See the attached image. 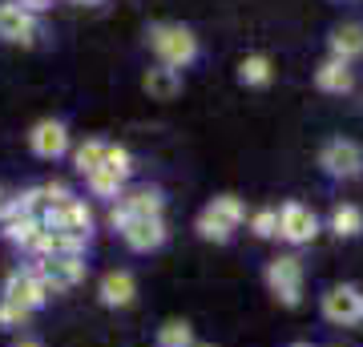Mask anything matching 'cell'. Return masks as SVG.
<instances>
[{
	"instance_id": "obj_1",
	"label": "cell",
	"mask_w": 363,
	"mask_h": 347,
	"mask_svg": "<svg viewBox=\"0 0 363 347\" xmlns=\"http://www.w3.org/2000/svg\"><path fill=\"white\" fill-rule=\"evenodd\" d=\"M150 49H154V57L162 65L186 69L198 57V40L190 28H182V25H154L150 28Z\"/></svg>"
},
{
	"instance_id": "obj_2",
	"label": "cell",
	"mask_w": 363,
	"mask_h": 347,
	"mask_svg": "<svg viewBox=\"0 0 363 347\" xmlns=\"http://www.w3.org/2000/svg\"><path fill=\"white\" fill-rule=\"evenodd\" d=\"M267 287L274 291L279 303L286 307H298L303 303V263L295 255H279L267 263Z\"/></svg>"
},
{
	"instance_id": "obj_3",
	"label": "cell",
	"mask_w": 363,
	"mask_h": 347,
	"mask_svg": "<svg viewBox=\"0 0 363 347\" xmlns=\"http://www.w3.org/2000/svg\"><path fill=\"white\" fill-rule=\"evenodd\" d=\"M319 166L331 174V178H359L363 174V145L351 142V138H331L319 154Z\"/></svg>"
},
{
	"instance_id": "obj_4",
	"label": "cell",
	"mask_w": 363,
	"mask_h": 347,
	"mask_svg": "<svg viewBox=\"0 0 363 347\" xmlns=\"http://www.w3.org/2000/svg\"><path fill=\"white\" fill-rule=\"evenodd\" d=\"M133 219H162V194L150 190V186L121 194V198H117V206L109 210V222L121 231V226H125V222H133Z\"/></svg>"
},
{
	"instance_id": "obj_5",
	"label": "cell",
	"mask_w": 363,
	"mask_h": 347,
	"mask_svg": "<svg viewBox=\"0 0 363 347\" xmlns=\"http://www.w3.org/2000/svg\"><path fill=\"white\" fill-rule=\"evenodd\" d=\"M315 234H319V219H315L303 202H286L283 210H279V238L303 246V243H311Z\"/></svg>"
},
{
	"instance_id": "obj_6",
	"label": "cell",
	"mask_w": 363,
	"mask_h": 347,
	"mask_svg": "<svg viewBox=\"0 0 363 347\" xmlns=\"http://www.w3.org/2000/svg\"><path fill=\"white\" fill-rule=\"evenodd\" d=\"M0 37H4V40H13V45H33V40L40 37L37 16L28 13V9H21L16 0L0 4Z\"/></svg>"
},
{
	"instance_id": "obj_7",
	"label": "cell",
	"mask_w": 363,
	"mask_h": 347,
	"mask_svg": "<svg viewBox=\"0 0 363 347\" xmlns=\"http://www.w3.org/2000/svg\"><path fill=\"white\" fill-rule=\"evenodd\" d=\"M359 299H363V291H355V287H331V291L323 295V315H327V323H339V327L359 323V319H363Z\"/></svg>"
},
{
	"instance_id": "obj_8",
	"label": "cell",
	"mask_w": 363,
	"mask_h": 347,
	"mask_svg": "<svg viewBox=\"0 0 363 347\" xmlns=\"http://www.w3.org/2000/svg\"><path fill=\"white\" fill-rule=\"evenodd\" d=\"M121 238L133 250H157V246L166 243V226H162V219H133L121 226Z\"/></svg>"
},
{
	"instance_id": "obj_9",
	"label": "cell",
	"mask_w": 363,
	"mask_h": 347,
	"mask_svg": "<svg viewBox=\"0 0 363 347\" xmlns=\"http://www.w3.org/2000/svg\"><path fill=\"white\" fill-rule=\"evenodd\" d=\"M28 142H33V154L61 158V154H65V145H69V133H65L61 121H40V126L28 133Z\"/></svg>"
},
{
	"instance_id": "obj_10",
	"label": "cell",
	"mask_w": 363,
	"mask_h": 347,
	"mask_svg": "<svg viewBox=\"0 0 363 347\" xmlns=\"http://www.w3.org/2000/svg\"><path fill=\"white\" fill-rule=\"evenodd\" d=\"M331 57L343 65H351L355 57H363V25H339L335 33H331Z\"/></svg>"
},
{
	"instance_id": "obj_11",
	"label": "cell",
	"mask_w": 363,
	"mask_h": 347,
	"mask_svg": "<svg viewBox=\"0 0 363 347\" xmlns=\"http://www.w3.org/2000/svg\"><path fill=\"white\" fill-rule=\"evenodd\" d=\"M315 85L323 93H351V85H355V77H351V65L343 61H323L319 69H315Z\"/></svg>"
},
{
	"instance_id": "obj_12",
	"label": "cell",
	"mask_w": 363,
	"mask_h": 347,
	"mask_svg": "<svg viewBox=\"0 0 363 347\" xmlns=\"http://www.w3.org/2000/svg\"><path fill=\"white\" fill-rule=\"evenodd\" d=\"M101 299L109 307H130L133 303V275L130 270H109L101 279Z\"/></svg>"
},
{
	"instance_id": "obj_13",
	"label": "cell",
	"mask_w": 363,
	"mask_h": 347,
	"mask_svg": "<svg viewBox=\"0 0 363 347\" xmlns=\"http://www.w3.org/2000/svg\"><path fill=\"white\" fill-rule=\"evenodd\" d=\"M331 231L339 234V238H355V234H363V210L351 202H339L335 210H331Z\"/></svg>"
},
{
	"instance_id": "obj_14",
	"label": "cell",
	"mask_w": 363,
	"mask_h": 347,
	"mask_svg": "<svg viewBox=\"0 0 363 347\" xmlns=\"http://www.w3.org/2000/svg\"><path fill=\"white\" fill-rule=\"evenodd\" d=\"M145 89L154 93V97H174V93L182 89L178 69H169V65H157V69H150V73H145Z\"/></svg>"
},
{
	"instance_id": "obj_15",
	"label": "cell",
	"mask_w": 363,
	"mask_h": 347,
	"mask_svg": "<svg viewBox=\"0 0 363 347\" xmlns=\"http://www.w3.org/2000/svg\"><path fill=\"white\" fill-rule=\"evenodd\" d=\"M206 210H210V214H214V219H222V222H226L230 231H238V226L247 222V206L238 202L234 194H222V198H214V202H210Z\"/></svg>"
},
{
	"instance_id": "obj_16",
	"label": "cell",
	"mask_w": 363,
	"mask_h": 347,
	"mask_svg": "<svg viewBox=\"0 0 363 347\" xmlns=\"http://www.w3.org/2000/svg\"><path fill=\"white\" fill-rule=\"evenodd\" d=\"M85 178H89V190L97 194V198H121V186H125V178H121L117 170L97 166L93 174H85Z\"/></svg>"
},
{
	"instance_id": "obj_17",
	"label": "cell",
	"mask_w": 363,
	"mask_h": 347,
	"mask_svg": "<svg viewBox=\"0 0 363 347\" xmlns=\"http://www.w3.org/2000/svg\"><path fill=\"white\" fill-rule=\"evenodd\" d=\"M157 347H194V331H190V323L169 319L166 327L157 331Z\"/></svg>"
},
{
	"instance_id": "obj_18",
	"label": "cell",
	"mask_w": 363,
	"mask_h": 347,
	"mask_svg": "<svg viewBox=\"0 0 363 347\" xmlns=\"http://www.w3.org/2000/svg\"><path fill=\"white\" fill-rule=\"evenodd\" d=\"M238 81L242 85H267L271 81V61L267 57H247V61L238 65Z\"/></svg>"
},
{
	"instance_id": "obj_19",
	"label": "cell",
	"mask_w": 363,
	"mask_h": 347,
	"mask_svg": "<svg viewBox=\"0 0 363 347\" xmlns=\"http://www.w3.org/2000/svg\"><path fill=\"white\" fill-rule=\"evenodd\" d=\"M198 234H202V238H210V243H226L234 231L222 219H214L210 210H202V214H198Z\"/></svg>"
},
{
	"instance_id": "obj_20",
	"label": "cell",
	"mask_w": 363,
	"mask_h": 347,
	"mask_svg": "<svg viewBox=\"0 0 363 347\" xmlns=\"http://www.w3.org/2000/svg\"><path fill=\"white\" fill-rule=\"evenodd\" d=\"M37 234H40V222L28 214V219H13L9 222V238L13 243H25V246H33L37 243Z\"/></svg>"
},
{
	"instance_id": "obj_21",
	"label": "cell",
	"mask_w": 363,
	"mask_h": 347,
	"mask_svg": "<svg viewBox=\"0 0 363 347\" xmlns=\"http://www.w3.org/2000/svg\"><path fill=\"white\" fill-rule=\"evenodd\" d=\"M101 162H105V142H85L77 150V170L81 174H93Z\"/></svg>"
},
{
	"instance_id": "obj_22",
	"label": "cell",
	"mask_w": 363,
	"mask_h": 347,
	"mask_svg": "<svg viewBox=\"0 0 363 347\" xmlns=\"http://www.w3.org/2000/svg\"><path fill=\"white\" fill-rule=\"evenodd\" d=\"M250 231L259 234V238H274V234H279V210H259V214L250 219Z\"/></svg>"
},
{
	"instance_id": "obj_23",
	"label": "cell",
	"mask_w": 363,
	"mask_h": 347,
	"mask_svg": "<svg viewBox=\"0 0 363 347\" xmlns=\"http://www.w3.org/2000/svg\"><path fill=\"white\" fill-rule=\"evenodd\" d=\"M101 166H109V170H117V174H121V178H130V154H125V150H121V145H105V162Z\"/></svg>"
},
{
	"instance_id": "obj_24",
	"label": "cell",
	"mask_w": 363,
	"mask_h": 347,
	"mask_svg": "<svg viewBox=\"0 0 363 347\" xmlns=\"http://www.w3.org/2000/svg\"><path fill=\"white\" fill-rule=\"evenodd\" d=\"M28 315V307H21V303H13V299H4V307H0V319L4 323H21Z\"/></svg>"
},
{
	"instance_id": "obj_25",
	"label": "cell",
	"mask_w": 363,
	"mask_h": 347,
	"mask_svg": "<svg viewBox=\"0 0 363 347\" xmlns=\"http://www.w3.org/2000/svg\"><path fill=\"white\" fill-rule=\"evenodd\" d=\"M16 4H21V9H28L33 16H37L40 9H49V0H16Z\"/></svg>"
},
{
	"instance_id": "obj_26",
	"label": "cell",
	"mask_w": 363,
	"mask_h": 347,
	"mask_svg": "<svg viewBox=\"0 0 363 347\" xmlns=\"http://www.w3.org/2000/svg\"><path fill=\"white\" fill-rule=\"evenodd\" d=\"M16 347H40V343H37V339H21Z\"/></svg>"
},
{
	"instance_id": "obj_27",
	"label": "cell",
	"mask_w": 363,
	"mask_h": 347,
	"mask_svg": "<svg viewBox=\"0 0 363 347\" xmlns=\"http://www.w3.org/2000/svg\"><path fill=\"white\" fill-rule=\"evenodd\" d=\"M4 206H9V194L0 190V214H4Z\"/></svg>"
},
{
	"instance_id": "obj_28",
	"label": "cell",
	"mask_w": 363,
	"mask_h": 347,
	"mask_svg": "<svg viewBox=\"0 0 363 347\" xmlns=\"http://www.w3.org/2000/svg\"><path fill=\"white\" fill-rule=\"evenodd\" d=\"M77 4H97V0H77Z\"/></svg>"
},
{
	"instance_id": "obj_29",
	"label": "cell",
	"mask_w": 363,
	"mask_h": 347,
	"mask_svg": "<svg viewBox=\"0 0 363 347\" xmlns=\"http://www.w3.org/2000/svg\"><path fill=\"white\" fill-rule=\"evenodd\" d=\"M359 311H363V299H359Z\"/></svg>"
},
{
	"instance_id": "obj_30",
	"label": "cell",
	"mask_w": 363,
	"mask_h": 347,
	"mask_svg": "<svg viewBox=\"0 0 363 347\" xmlns=\"http://www.w3.org/2000/svg\"><path fill=\"white\" fill-rule=\"evenodd\" d=\"M298 347H307V343H298Z\"/></svg>"
}]
</instances>
